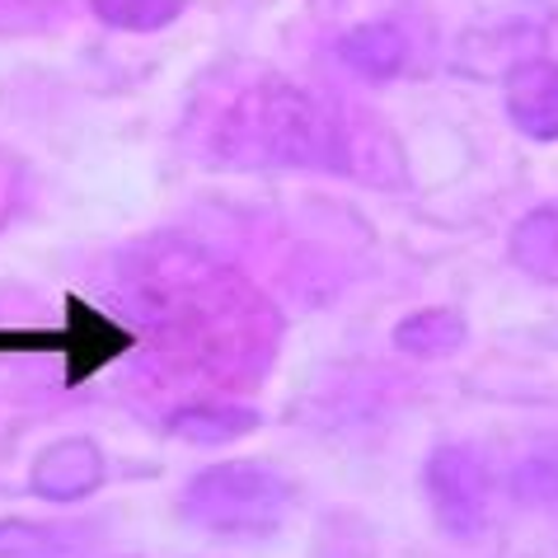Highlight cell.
I'll return each instance as SVG.
<instances>
[{"instance_id":"cell-1","label":"cell","mask_w":558,"mask_h":558,"mask_svg":"<svg viewBox=\"0 0 558 558\" xmlns=\"http://www.w3.org/2000/svg\"><path fill=\"white\" fill-rule=\"evenodd\" d=\"M216 150L226 165H282V169H343L348 146L338 132V118L315 95L263 81L244 99L230 104V113L216 132Z\"/></svg>"},{"instance_id":"cell-2","label":"cell","mask_w":558,"mask_h":558,"mask_svg":"<svg viewBox=\"0 0 558 558\" xmlns=\"http://www.w3.org/2000/svg\"><path fill=\"white\" fill-rule=\"evenodd\" d=\"M179 268L169 272L165 287H155L150 296L155 301H142L150 305V315L160 319L165 338H174L179 348H189L193 356H207L211 371L230 366V356L221 352L226 338H254L250 333V315H258V296L250 291H235L226 296V272L216 268H203L207 258H193V254H179L174 258Z\"/></svg>"},{"instance_id":"cell-3","label":"cell","mask_w":558,"mask_h":558,"mask_svg":"<svg viewBox=\"0 0 558 558\" xmlns=\"http://www.w3.org/2000/svg\"><path fill=\"white\" fill-rule=\"evenodd\" d=\"M291 507V484L272 464L226 460L211 464L183 493V517L216 535H268Z\"/></svg>"},{"instance_id":"cell-4","label":"cell","mask_w":558,"mask_h":558,"mask_svg":"<svg viewBox=\"0 0 558 558\" xmlns=\"http://www.w3.org/2000/svg\"><path fill=\"white\" fill-rule=\"evenodd\" d=\"M132 348L128 329H118L108 315H99L95 305H85L81 296L66 301V329L61 333H0V352H61L66 356V380H85L99 366L118 362Z\"/></svg>"},{"instance_id":"cell-5","label":"cell","mask_w":558,"mask_h":558,"mask_svg":"<svg viewBox=\"0 0 558 558\" xmlns=\"http://www.w3.org/2000/svg\"><path fill=\"white\" fill-rule=\"evenodd\" d=\"M427 493H432V507H437V521L451 535L470 539V535L484 531V521H488V474L470 451L446 446V451L432 456Z\"/></svg>"},{"instance_id":"cell-6","label":"cell","mask_w":558,"mask_h":558,"mask_svg":"<svg viewBox=\"0 0 558 558\" xmlns=\"http://www.w3.org/2000/svg\"><path fill=\"white\" fill-rule=\"evenodd\" d=\"M104 484V451L85 437H66L48 446L34 470H28V488L34 498H48V502H75L85 493H95Z\"/></svg>"},{"instance_id":"cell-7","label":"cell","mask_w":558,"mask_h":558,"mask_svg":"<svg viewBox=\"0 0 558 558\" xmlns=\"http://www.w3.org/2000/svg\"><path fill=\"white\" fill-rule=\"evenodd\" d=\"M507 113L531 142H558V61L531 57L507 71Z\"/></svg>"},{"instance_id":"cell-8","label":"cell","mask_w":558,"mask_h":558,"mask_svg":"<svg viewBox=\"0 0 558 558\" xmlns=\"http://www.w3.org/2000/svg\"><path fill=\"white\" fill-rule=\"evenodd\" d=\"M338 57H343L352 71L371 75V81H390V75L404 71L409 43L395 24H362V28H352V34H343Z\"/></svg>"},{"instance_id":"cell-9","label":"cell","mask_w":558,"mask_h":558,"mask_svg":"<svg viewBox=\"0 0 558 558\" xmlns=\"http://www.w3.org/2000/svg\"><path fill=\"white\" fill-rule=\"evenodd\" d=\"M258 427V413L244 409V404H193V409H179L169 432L193 446H230L240 437H250Z\"/></svg>"},{"instance_id":"cell-10","label":"cell","mask_w":558,"mask_h":558,"mask_svg":"<svg viewBox=\"0 0 558 558\" xmlns=\"http://www.w3.org/2000/svg\"><path fill=\"white\" fill-rule=\"evenodd\" d=\"M511 258L521 272L558 287V203L521 216V226L511 230Z\"/></svg>"},{"instance_id":"cell-11","label":"cell","mask_w":558,"mask_h":558,"mask_svg":"<svg viewBox=\"0 0 558 558\" xmlns=\"http://www.w3.org/2000/svg\"><path fill=\"white\" fill-rule=\"evenodd\" d=\"M395 343L409 356H446V352H456L464 343V319L446 305L417 310V315H409L395 329Z\"/></svg>"},{"instance_id":"cell-12","label":"cell","mask_w":558,"mask_h":558,"mask_svg":"<svg viewBox=\"0 0 558 558\" xmlns=\"http://www.w3.org/2000/svg\"><path fill=\"white\" fill-rule=\"evenodd\" d=\"M89 10L108 28H122V34H155V28L179 20L183 0H89Z\"/></svg>"},{"instance_id":"cell-13","label":"cell","mask_w":558,"mask_h":558,"mask_svg":"<svg viewBox=\"0 0 558 558\" xmlns=\"http://www.w3.org/2000/svg\"><path fill=\"white\" fill-rule=\"evenodd\" d=\"M71 539L28 521H0V558H66Z\"/></svg>"},{"instance_id":"cell-14","label":"cell","mask_w":558,"mask_h":558,"mask_svg":"<svg viewBox=\"0 0 558 558\" xmlns=\"http://www.w3.org/2000/svg\"><path fill=\"white\" fill-rule=\"evenodd\" d=\"M517 498H531V502H545L558 498V464L554 460H531L517 470Z\"/></svg>"}]
</instances>
